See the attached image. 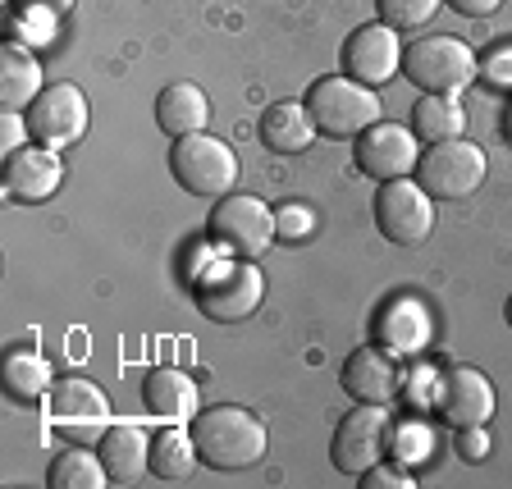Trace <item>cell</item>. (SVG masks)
<instances>
[{
  "mask_svg": "<svg viewBox=\"0 0 512 489\" xmlns=\"http://www.w3.org/2000/svg\"><path fill=\"white\" fill-rule=\"evenodd\" d=\"M192 444H197V458L211 471H247L266 458V426L261 416H252L247 407L220 403V407H202V412L188 421Z\"/></svg>",
  "mask_w": 512,
  "mask_h": 489,
  "instance_id": "6da1fadb",
  "label": "cell"
},
{
  "mask_svg": "<svg viewBox=\"0 0 512 489\" xmlns=\"http://www.w3.org/2000/svg\"><path fill=\"white\" fill-rule=\"evenodd\" d=\"M307 110L320 133H330V138H357L371 124H380V96H375V87L357 83L348 74L316 78L307 92Z\"/></svg>",
  "mask_w": 512,
  "mask_h": 489,
  "instance_id": "7a4b0ae2",
  "label": "cell"
},
{
  "mask_svg": "<svg viewBox=\"0 0 512 489\" xmlns=\"http://www.w3.org/2000/svg\"><path fill=\"white\" fill-rule=\"evenodd\" d=\"M170 174L192 197H224L238 183V156L224 138L188 133V138H174L170 147Z\"/></svg>",
  "mask_w": 512,
  "mask_h": 489,
  "instance_id": "3957f363",
  "label": "cell"
},
{
  "mask_svg": "<svg viewBox=\"0 0 512 489\" xmlns=\"http://www.w3.org/2000/svg\"><path fill=\"white\" fill-rule=\"evenodd\" d=\"M275 238H279L275 211L261 197H252V192H224L220 206L211 211V243L220 252L238 256V261L266 256Z\"/></svg>",
  "mask_w": 512,
  "mask_h": 489,
  "instance_id": "277c9868",
  "label": "cell"
},
{
  "mask_svg": "<svg viewBox=\"0 0 512 489\" xmlns=\"http://www.w3.org/2000/svg\"><path fill=\"white\" fill-rule=\"evenodd\" d=\"M197 311L215 325H238L266 302V275L256 261H220L211 275L197 279Z\"/></svg>",
  "mask_w": 512,
  "mask_h": 489,
  "instance_id": "5b68a950",
  "label": "cell"
},
{
  "mask_svg": "<svg viewBox=\"0 0 512 489\" xmlns=\"http://www.w3.org/2000/svg\"><path fill=\"white\" fill-rule=\"evenodd\" d=\"M485 174H490V160L467 138L435 142V147L421 151V160H416V183L435 202H467L471 192L485 183Z\"/></svg>",
  "mask_w": 512,
  "mask_h": 489,
  "instance_id": "8992f818",
  "label": "cell"
},
{
  "mask_svg": "<svg viewBox=\"0 0 512 489\" xmlns=\"http://www.w3.org/2000/svg\"><path fill=\"white\" fill-rule=\"evenodd\" d=\"M403 74L421 92L453 96L476 78V51L458 37H421L403 51Z\"/></svg>",
  "mask_w": 512,
  "mask_h": 489,
  "instance_id": "52a82bcc",
  "label": "cell"
},
{
  "mask_svg": "<svg viewBox=\"0 0 512 489\" xmlns=\"http://www.w3.org/2000/svg\"><path fill=\"white\" fill-rule=\"evenodd\" d=\"M46 416H51L55 435L74 439V444H101V435L115 426L106 394H101L92 380H83V375H64V380L51 384Z\"/></svg>",
  "mask_w": 512,
  "mask_h": 489,
  "instance_id": "ba28073f",
  "label": "cell"
},
{
  "mask_svg": "<svg viewBox=\"0 0 512 489\" xmlns=\"http://www.w3.org/2000/svg\"><path fill=\"white\" fill-rule=\"evenodd\" d=\"M389 444H394V421H389L384 403H357L334 430L330 458L343 476H362V471L380 467Z\"/></svg>",
  "mask_w": 512,
  "mask_h": 489,
  "instance_id": "9c48e42d",
  "label": "cell"
},
{
  "mask_svg": "<svg viewBox=\"0 0 512 489\" xmlns=\"http://www.w3.org/2000/svg\"><path fill=\"white\" fill-rule=\"evenodd\" d=\"M375 229L394 247L426 243L435 229V197L412 179H389L375 188Z\"/></svg>",
  "mask_w": 512,
  "mask_h": 489,
  "instance_id": "30bf717a",
  "label": "cell"
},
{
  "mask_svg": "<svg viewBox=\"0 0 512 489\" xmlns=\"http://www.w3.org/2000/svg\"><path fill=\"white\" fill-rule=\"evenodd\" d=\"M352 160L357 170L371 183H389V179H412L416 160H421V147H416V133L407 124H371L366 133H357V147H352Z\"/></svg>",
  "mask_w": 512,
  "mask_h": 489,
  "instance_id": "8fae6325",
  "label": "cell"
},
{
  "mask_svg": "<svg viewBox=\"0 0 512 489\" xmlns=\"http://www.w3.org/2000/svg\"><path fill=\"white\" fill-rule=\"evenodd\" d=\"M23 119H28L32 142H42V147H74L87 133V96L74 83H51L23 110Z\"/></svg>",
  "mask_w": 512,
  "mask_h": 489,
  "instance_id": "7c38bea8",
  "label": "cell"
},
{
  "mask_svg": "<svg viewBox=\"0 0 512 489\" xmlns=\"http://www.w3.org/2000/svg\"><path fill=\"white\" fill-rule=\"evenodd\" d=\"M494 407H499L494 384H490V375L476 371V366H448L435 380V412L448 430L485 426L494 416Z\"/></svg>",
  "mask_w": 512,
  "mask_h": 489,
  "instance_id": "4fadbf2b",
  "label": "cell"
},
{
  "mask_svg": "<svg viewBox=\"0 0 512 489\" xmlns=\"http://www.w3.org/2000/svg\"><path fill=\"white\" fill-rule=\"evenodd\" d=\"M343 74L366 87H380L403 74V42L389 23H366L343 42Z\"/></svg>",
  "mask_w": 512,
  "mask_h": 489,
  "instance_id": "5bb4252c",
  "label": "cell"
},
{
  "mask_svg": "<svg viewBox=\"0 0 512 489\" xmlns=\"http://www.w3.org/2000/svg\"><path fill=\"white\" fill-rule=\"evenodd\" d=\"M339 380H343V389H348V398H357V403H389V398L403 389V366L394 362L389 348L366 343V348L348 352Z\"/></svg>",
  "mask_w": 512,
  "mask_h": 489,
  "instance_id": "9a60e30c",
  "label": "cell"
},
{
  "mask_svg": "<svg viewBox=\"0 0 512 489\" xmlns=\"http://www.w3.org/2000/svg\"><path fill=\"white\" fill-rule=\"evenodd\" d=\"M64 183V165L55 156V147H19L14 156H5V192L23 206H37L46 197H55Z\"/></svg>",
  "mask_w": 512,
  "mask_h": 489,
  "instance_id": "2e32d148",
  "label": "cell"
},
{
  "mask_svg": "<svg viewBox=\"0 0 512 489\" xmlns=\"http://www.w3.org/2000/svg\"><path fill=\"white\" fill-rule=\"evenodd\" d=\"M142 407H147L156 421H192V416L202 412L197 407V384H192V375H183L179 366H156V371H147V380H142Z\"/></svg>",
  "mask_w": 512,
  "mask_h": 489,
  "instance_id": "e0dca14e",
  "label": "cell"
},
{
  "mask_svg": "<svg viewBox=\"0 0 512 489\" xmlns=\"http://www.w3.org/2000/svg\"><path fill=\"white\" fill-rule=\"evenodd\" d=\"M316 119H311L307 101H275L270 110H261V124H256V138L261 147L279 151V156H298L316 142Z\"/></svg>",
  "mask_w": 512,
  "mask_h": 489,
  "instance_id": "ac0fdd59",
  "label": "cell"
},
{
  "mask_svg": "<svg viewBox=\"0 0 512 489\" xmlns=\"http://www.w3.org/2000/svg\"><path fill=\"white\" fill-rule=\"evenodd\" d=\"M96 453L110 471V485H138L151 471V439L138 426H110L96 444Z\"/></svg>",
  "mask_w": 512,
  "mask_h": 489,
  "instance_id": "d6986e66",
  "label": "cell"
},
{
  "mask_svg": "<svg viewBox=\"0 0 512 489\" xmlns=\"http://www.w3.org/2000/svg\"><path fill=\"white\" fill-rule=\"evenodd\" d=\"M156 124L170 138H188V133H206L211 124V101L197 83H170L156 96Z\"/></svg>",
  "mask_w": 512,
  "mask_h": 489,
  "instance_id": "ffe728a7",
  "label": "cell"
},
{
  "mask_svg": "<svg viewBox=\"0 0 512 489\" xmlns=\"http://www.w3.org/2000/svg\"><path fill=\"white\" fill-rule=\"evenodd\" d=\"M42 96V64L28 46L10 42L0 51V106L5 110H28Z\"/></svg>",
  "mask_w": 512,
  "mask_h": 489,
  "instance_id": "44dd1931",
  "label": "cell"
},
{
  "mask_svg": "<svg viewBox=\"0 0 512 489\" xmlns=\"http://www.w3.org/2000/svg\"><path fill=\"white\" fill-rule=\"evenodd\" d=\"M197 462H202V458H197L192 430L165 421V430H156V435H151V476H156V480L179 485V480H188L192 471H197Z\"/></svg>",
  "mask_w": 512,
  "mask_h": 489,
  "instance_id": "7402d4cb",
  "label": "cell"
},
{
  "mask_svg": "<svg viewBox=\"0 0 512 489\" xmlns=\"http://www.w3.org/2000/svg\"><path fill=\"white\" fill-rule=\"evenodd\" d=\"M462 128H467V110H462L453 96L426 92L412 106V133H416V142H426V147L462 138Z\"/></svg>",
  "mask_w": 512,
  "mask_h": 489,
  "instance_id": "603a6c76",
  "label": "cell"
},
{
  "mask_svg": "<svg viewBox=\"0 0 512 489\" xmlns=\"http://www.w3.org/2000/svg\"><path fill=\"white\" fill-rule=\"evenodd\" d=\"M51 362H46L42 352L32 348H14L10 357H5V394L14 398V403H42L46 394H51Z\"/></svg>",
  "mask_w": 512,
  "mask_h": 489,
  "instance_id": "cb8c5ba5",
  "label": "cell"
},
{
  "mask_svg": "<svg viewBox=\"0 0 512 489\" xmlns=\"http://www.w3.org/2000/svg\"><path fill=\"white\" fill-rule=\"evenodd\" d=\"M46 485L51 489H106L110 471H106V462H101V453H87L83 444H74L51 462Z\"/></svg>",
  "mask_w": 512,
  "mask_h": 489,
  "instance_id": "d4e9b609",
  "label": "cell"
},
{
  "mask_svg": "<svg viewBox=\"0 0 512 489\" xmlns=\"http://www.w3.org/2000/svg\"><path fill=\"white\" fill-rule=\"evenodd\" d=\"M444 0H375V10H380V23L389 28H421V23L435 19V10Z\"/></svg>",
  "mask_w": 512,
  "mask_h": 489,
  "instance_id": "484cf974",
  "label": "cell"
},
{
  "mask_svg": "<svg viewBox=\"0 0 512 489\" xmlns=\"http://www.w3.org/2000/svg\"><path fill=\"white\" fill-rule=\"evenodd\" d=\"M275 229H279V238L298 243V238H311V234H316V215H311V206L288 202V206H279V211H275Z\"/></svg>",
  "mask_w": 512,
  "mask_h": 489,
  "instance_id": "4316f807",
  "label": "cell"
},
{
  "mask_svg": "<svg viewBox=\"0 0 512 489\" xmlns=\"http://www.w3.org/2000/svg\"><path fill=\"white\" fill-rule=\"evenodd\" d=\"M362 489H416V476L412 471H398V467H371L357 476Z\"/></svg>",
  "mask_w": 512,
  "mask_h": 489,
  "instance_id": "83f0119b",
  "label": "cell"
},
{
  "mask_svg": "<svg viewBox=\"0 0 512 489\" xmlns=\"http://www.w3.org/2000/svg\"><path fill=\"white\" fill-rule=\"evenodd\" d=\"M458 458L462 462H485L490 458V430L485 426H462L458 430Z\"/></svg>",
  "mask_w": 512,
  "mask_h": 489,
  "instance_id": "f1b7e54d",
  "label": "cell"
},
{
  "mask_svg": "<svg viewBox=\"0 0 512 489\" xmlns=\"http://www.w3.org/2000/svg\"><path fill=\"white\" fill-rule=\"evenodd\" d=\"M444 5H448V10H458L462 19H490L503 0H444Z\"/></svg>",
  "mask_w": 512,
  "mask_h": 489,
  "instance_id": "f546056e",
  "label": "cell"
},
{
  "mask_svg": "<svg viewBox=\"0 0 512 489\" xmlns=\"http://www.w3.org/2000/svg\"><path fill=\"white\" fill-rule=\"evenodd\" d=\"M19 10H51V14H60V10H69L74 0H14Z\"/></svg>",
  "mask_w": 512,
  "mask_h": 489,
  "instance_id": "4dcf8cb0",
  "label": "cell"
},
{
  "mask_svg": "<svg viewBox=\"0 0 512 489\" xmlns=\"http://www.w3.org/2000/svg\"><path fill=\"white\" fill-rule=\"evenodd\" d=\"M503 320H508V325H512V298H508V307H503Z\"/></svg>",
  "mask_w": 512,
  "mask_h": 489,
  "instance_id": "1f68e13d",
  "label": "cell"
}]
</instances>
